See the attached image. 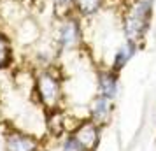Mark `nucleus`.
<instances>
[{"label": "nucleus", "instance_id": "9d476101", "mask_svg": "<svg viewBox=\"0 0 156 151\" xmlns=\"http://www.w3.org/2000/svg\"><path fill=\"white\" fill-rule=\"evenodd\" d=\"M39 139L21 130H11L5 137V151H39Z\"/></svg>", "mask_w": 156, "mask_h": 151}, {"label": "nucleus", "instance_id": "1a4fd4ad", "mask_svg": "<svg viewBox=\"0 0 156 151\" xmlns=\"http://www.w3.org/2000/svg\"><path fill=\"white\" fill-rule=\"evenodd\" d=\"M140 44L133 42V41H128V39H123L118 48L114 49V55H112V60H111V69L114 72H121L125 67H126L132 60L135 58V55L140 51Z\"/></svg>", "mask_w": 156, "mask_h": 151}, {"label": "nucleus", "instance_id": "39448f33", "mask_svg": "<svg viewBox=\"0 0 156 151\" xmlns=\"http://www.w3.org/2000/svg\"><path fill=\"white\" fill-rule=\"evenodd\" d=\"M97 93L109 100H116L119 95V72H114L111 67L100 69L97 72Z\"/></svg>", "mask_w": 156, "mask_h": 151}, {"label": "nucleus", "instance_id": "f257e3e1", "mask_svg": "<svg viewBox=\"0 0 156 151\" xmlns=\"http://www.w3.org/2000/svg\"><path fill=\"white\" fill-rule=\"evenodd\" d=\"M154 0H135L126 2L118 7V23L123 39L144 44L153 25Z\"/></svg>", "mask_w": 156, "mask_h": 151}, {"label": "nucleus", "instance_id": "7ed1b4c3", "mask_svg": "<svg viewBox=\"0 0 156 151\" xmlns=\"http://www.w3.org/2000/svg\"><path fill=\"white\" fill-rule=\"evenodd\" d=\"M84 25L86 23L74 13L51 20L49 39L55 44L60 58L69 56L72 53H79L83 49L86 41Z\"/></svg>", "mask_w": 156, "mask_h": 151}, {"label": "nucleus", "instance_id": "2eb2a0df", "mask_svg": "<svg viewBox=\"0 0 156 151\" xmlns=\"http://www.w3.org/2000/svg\"><path fill=\"white\" fill-rule=\"evenodd\" d=\"M118 2H119V5H121V4H126V2H135V0H118Z\"/></svg>", "mask_w": 156, "mask_h": 151}, {"label": "nucleus", "instance_id": "20e7f679", "mask_svg": "<svg viewBox=\"0 0 156 151\" xmlns=\"http://www.w3.org/2000/svg\"><path fill=\"white\" fill-rule=\"evenodd\" d=\"M9 32H11L12 39H14V42L20 44L21 48H27V49H30L32 46H35L44 37L42 21L37 16H34L32 13L28 16H25L21 21L18 25H14Z\"/></svg>", "mask_w": 156, "mask_h": 151}, {"label": "nucleus", "instance_id": "423d86ee", "mask_svg": "<svg viewBox=\"0 0 156 151\" xmlns=\"http://www.w3.org/2000/svg\"><path fill=\"white\" fill-rule=\"evenodd\" d=\"M112 0H76L74 14L79 16L84 23H91L98 20L105 13ZM118 2V0H116Z\"/></svg>", "mask_w": 156, "mask_h": 151}, {"label": "nucleus", "instance_id": "f8f14e48", "mask_svg": "<svg viewBox=\"0 0 156 151\" xmlns=\"http://www.w3.org/2000/svg\"><path fill=\"white\" fill-rule=\"evenodd\" d=\"M74 4H76V0H46V5L51 11V20L65 14H72Z\"/></svg>", "mask_w": 156, "mask_h": 151}, {"label": "nucleus", "instance_id": "0eeeda50", "mask_svg": "<svg viewBox=\"0 0 156 151\" xmlns=\"http://www.w3.org/2000/svg\"><path fill=\"white\" fill-rule=\"evenodd\" d=\"M100 130H102V127H98L95 121H91V120L88 118V120L79 121L77 127L72 130L70 134L76 137L88 151H93V149H97V146H98Z\"/></svg>", "mask_w": 156, "mask_h": 151}, {"label": "nucleus", "instance_id": "9b49d317", "mask_svg": "<svg viewBox=\"0 0 156 151\" xmlns=\"http://www.w3.org/2000/svg\"><path fill=\"white\" fill-rule=\"evenodd\" d=\"M16 60V42L11 32L0 27V70H7L14 65Z\"/></svg>", "mask_w": 156, "mask_h": 151}, {"label": "nucleus", "instance_id": "ddd939ff", "mask_svg": "<svg viewBox=\"0 0 156 151\" xmlns=\"http://www.w3.org/2000/svg\"><path fill=\"white\" fill-rule=\"evenodd\" d=\"M60 149L62 151H88L84 146L76 139V137L72 135V134L63 139V142H62V146H60Z\"/></svg>", "mask_w": 156, "mask_h": 151}, {"label": "nucleus", "instance_id": "f03ea898", "mask_svg": "<svg viewBox=\"0 0 156 151\" xmlns=\"http://www.w3.org/2000/svg\"><path fill=\"white\" fill-rule=\"evenodd\" d=\"M35 102L48 113L60 111L65 102L63 74L60 65H51L34 70V90Z\"/></svg>", "mask_w": 156, "mask_h": 151}, {"label": "nucleus", "instance_id": "6e6552de", "mask_svg": "<svg viewBox=\"0 0 156 151\" xmlns=\"http://www.w3.org/2000/svg\"><path fill=\"white\" fill-rule=\"evenodd\" d=\"M114 111V102L102 97V95H93L91 102L88 106V113H90V120L95 121L98 127H105L112 118Z\"/></svg>", "mask_w": 156, "mask_h": 151}, {"label": "nucleus", "instance_id": "4468645a", "mask_svg": "<svg viewBox=\"0 0 156 151\" xmlns=\"http://www.w3.org/2000/svg\"><path fill=\"white\" fill-rule=\"evenodd\" d=\"M28 2V5L30 7H42V5H46V0H27Z\"/></svg>", "mask_w": 156, "mask_h": 151}]
</instances>
